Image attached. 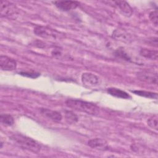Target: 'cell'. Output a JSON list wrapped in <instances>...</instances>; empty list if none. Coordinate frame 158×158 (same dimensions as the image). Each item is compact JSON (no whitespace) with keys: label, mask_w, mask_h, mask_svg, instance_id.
<instances>
[{"label":"cell","mask_w":158,"mask_h":158,"mask_svg":"<svg viewBox=\"0 0 158 158\" xmlns=\"http://www.w3.org/2000/svg\"><path fill=\"white\" fill-rule=\"evenodd\" d=\"M88 144L91 148L100 151H106L109 149L107 141L101 138H95L89 139Z\"/></svg>","instance_id":"9"},{"label":"cell","mask_w":158,"mask_h":158,"mask_svg":"<svg viewBox=\"0 0 158 158\" xmlns=\"http://www.w3.org/2000/svg\"><path fill=\"white\" fill-rule=\"evenodd\" d=\"M67 107L88 114L95 115L99 112V107L93 103L77 99H68L65 101Z\"/></svg>","instance_id":"2"},{"label":"cell","mask_w":158,"mask_h":158,"mask_svg":"<svg viewBox=\"0 0 158 158\" xmlns=\"http://www.w3.org/2000/svg\"><path fill=\"white\" fill-rule=\"evenodd\" d=\"M139 54L141 56L151 60H157L158 57V52L157 50L148 48H142L140 50Z\"/></svg>","instance_id":"14"},{"label":"cell","mask_w":158,"mask_h":158,"mask_svg":"<svg viewBox=\"0 0 158 158\" xmlns=\"http://www.w3.org/2000/svg\"><path fill=\"white\" fill-rule=\"evenodd\" d=\"M19 75L25 77H28V78H38L40 75V73L35 71H21L19 72Z\"/></svg>","instance_id":"19"},{"label":"cell","mask_w":158,"mask_h":158,"mask_svg":"<svg viewBox=\"0 0 158 158\" xmlns=\"http://www.w3.org/2000/svg\"><path fill=\"white\" fill-rule=\"evenodd\" d=\"M52 3L59 10L65 12L75 9L80 4L78 2L73 1H53Z\"/></svg>","instance_id":"7"},{"label":"cell","mask_w":158,"mask_h":158,"mask_svg":"<svg viewBox=\"0 0 158 158\" xmlns=\"http://www.w3.org/2000/svg\"><path fill=\"white\" fill-rule=\"evenodd\" d=\"M65 118L67 122L70 124L75 123L77 122L78 120V116L74 112L70 110H66L65 112Z\"/></svg>","instance_id":"17"},{"label":"cell","mask_w":158,"mask_h":158,"mask_svg":"<svg viewBox=\"0 0 158 158\" xmlns=\"http://www.w3.org/2000/svg\"><path fill=\"white\" fill-rule=\"evenodd\" d=\"M0 120L2 125L5 126H12L14 123L13 117L8 114H2L0 115Z\"/></svg>","instance_id":"15"},{"label":"cell","mask_w":158,"mask_h":158,"mask_svg":"<svg viewBox=\"0 0 158 158\" xmlns=\"http://www.w3.org/2000/svg\"><path fill=\"white\" fill-rule=\"evenodd\" d=\"M81 82L85 86L94 88L100 85L101 80L99 77L91 72H85L81 75Z\"/></svg>","instance_id":"5"},{"label":"cell","mask_w":158,"mask_h":158,"mask_svg":"<svg viewBox=\"0 0 158 158\" xmlns=\"http://www.w3.org/2000/svg\"><path fill=\"white\" fill-rule=\"evenodd\" d=\"M148 43L151 45L157 47V37H152L149 38L148 40Z\"/></svg>","instance_id":"22"},{"label":"cell","mask_w":158,"mask_h":158,"mask_svg":"<svg viewBox=\"0 0 158 158\" xmlns=\"http://www.w3.org/2000/svg\"><path fill=\"white\" fill-rule=\"evenodd\" d=\"M149 18L151 20V22L156 27H157L158 24V17H157V10H154L152 11L149 13Z\"/></svg>","instance_id":"21"},{"label":"cell","mask_w":158,"mask_h":158,"mask_svg":"<svg viewBox=\"0 0 158 158\" xmlns=\"http://www.w3.org/2000/svg\"><path fill=\"white\" fill-rule=\"evenodd\" d=\"M132 93L136 94V95L151 98V99H157V93H153L147 91H143V90H133L131 91Z\"/></svg>","instance_id":"16"},{"label":"cell","mask_w":158,"mask_h":158,"mask_svg":"<svg viewBox=\"0 0 158 158\" xmlns=\"http://www.w3.org/2000/svg\"><path fill=\"white\" fill-rule=\"evenodd\" d=\"M17 6L9 1H1L0 6V14L1 17H9L16 15L18 12Z\"/></svg>","instance_id":"4"},{"label":"cell","mask_w":158,"mask_h":158,"mask_svg":"<svg viewBox=\"0 0 158 158\" xmlns=\"http://www.w3.org/2000/svg\"><path fill=\"white\" fill-rule=\"evenodd\" d=\"M0 67L3 70L11 71L16 69L17 62L16 61L6 56H0Z\"/></svg>","instance_id":"8"},{"label":"cell","mask_w":158,"mask_h":158,"mask_svg":"<svg viewBox=\"0 0 158 158\" xmlns=\"http://www.w3.org/2000/svg\"><path fill=\"white\" fill-rule=\"evenodd\" d=\"M137 78L141 81L152 85L157 84V74L148 71H141L136 74Z\"/></svg>","instance_id":"6"},{"label":"cell","mask_w":158,"mask_h":158,"mask_svg":"<svg viewBox=\"0 0 158 158\" xmlns=\"http://www.w3.org/2000/svg\"><path fill=\"white\" fill-rule=\"evenodd\" d=\"M107 92L110 95L121 99H130L131 96L126 91L115 87H110L107 89Z\"/></svg>","instance_id":"11"},{"label":"cell","mask_w":158,"mask_h":158,"mask_svg":"<svg viewBox=\"0 0 158 158\" xmlns=\"http://www.w3.org/2000/svg\"><path fill=\"white\" fill-rule=\"evenodd\" d=\"M10 139L18 147L31 151L34 153H38L41 150V145L36 140L31 138L22 134H13L9 137Z\"/></svg>","instance_id":"1"},{"label":"cell","mask_w":158,"mask_h":158,"mask_svg":"<svg viewBox=\"0 0 158 158\" xmlns=\"http://www.w3.org/2000/svg\"><path fill=\"white\" fill-rule=\"evenodd\" d=\"M148 125L151 127L152 129H154L155 130H157V124H158V121H157V115H154L149 118L148 121H147Z\"/></svg>","instance_id":"20"},{"label":"cell","mask_w":158,"mask_h":158,"mask_svg":"<svg viewBox=\"0 0 158 158\" xmlns=\"http://www.w3.org/2000/svg\"><path fill=\"white\" fill-rule=\"evenodd\" d=\"M115 3L118 7L122 13L126 17H130L133 14V9L130 4L125 1H115Z\"/></svg>","instance_id":"12"},{"label":"cell","mask_w":158,"mask_h":158,"mask_svg":"<svg viewBox=\"0 0 158 158\" xmlns=\"http://www.w3.org/2000/svg\"><path fill=\"white\" fill-rule=\"evenodd\" d=\"M40 113L44 117L55 122H59L62 119V116L60 113L56 110H52L46 108H41Z\"/></svg>","instance_id":"10"},{"label":"cell","mask_w":158,"mask_h":158,"mask_svg":"<svg viewBox=\"0 0 158 158\" xmlns=\"http://www.w3.org/2000/svg\"><path fill=\"white\" fill-rule=\"evenodd\" d=\"M33 31L37 36L46 39L54 40L59 36V33L56 30L44 26H36Z\"/></svg>","instance_id":"3"},{"label":"cell","mask_w":158,"mask_h":158,"mask_svg":"<svg viewBox=\"0 0 158 158\" xmlns=\"http://www.w3.org/2000/svg\"><path fill=\"white\" fill-rule=\"evenodd\" d=\"M112 37L122 41H130L131 40V35L123 29H117L114 31Z\"/></svg>","instance_id":"13"},{"label":"cell","mask_w":158,"mask_h":158,"mask_svg":"<svg viewBox=\"0 0 158 158\" xmlns=\"http://www.w3.org/2000/svg\"><path fill=\"white\" fill-rule=\"evenodd\" d=\"M114 55L117 57L121 58V59L127 60V61H131V60L130 57L125 51V50L123 48H119L117 49L114 51Z\"/></svg>","instance_id":"18"}]
</instances>
